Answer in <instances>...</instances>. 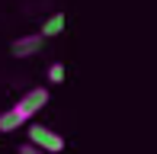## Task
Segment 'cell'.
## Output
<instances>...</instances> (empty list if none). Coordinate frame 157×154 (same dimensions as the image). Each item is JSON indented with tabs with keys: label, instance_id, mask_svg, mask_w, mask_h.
I'll return each instance as SVG.
<instances>
[{
	"label": "cell",
	"instance_id": "cell-1",
	"mask_svg": "<svg viewBox=\"0 0 157 154\" xmlns=\"http://www.w3.org/2000/svg\"><path fill=\"white\" fill-rule=\"evenodd\" d=\"M29 144L42 148L45 154H58V151H64V138L58 135V132H52L48 125H29Z\"/></svg>",
	"mask_w": 157,
	"mask_h": 154
},
{
	"label": "cell",
	"instance_id": "cell-2",
	"mask_svg": "<svg viewBox=\"0 0 157 154\" xmlns=\"http://www.w3.org/2000/svg\"><path fill=\"white\" fill-rule=\"evenodd\" d=\"M45 103H48V90H45V87H32V90H29V93H26V96H23V100H19L13 109H16L23 119H32L42 106H45Z\"/></svg>",
	"mask_w": 157,
	"mask_h": 154
},
{
	"label": "cell",
	"instance_id": "cell-3",
	"mask_svg": "<svg viewBox=\"0 0 157 154\" xmlns=\"http://www.w3.org/2000/svg\"><path fill=\"white\" fill-rule=\"evenodd\" d=\"M42 42H45V39H42L39 32L19 36V39H13V45H10V55H13V58H32V55H39Z\"/></svg>",
	"mask_w": 157,
	"mask_h": 154
},
{
	"label": "cell",
	"instance_id": "cell-4",
	"mask_svg": "<svg viewBox=\"0 0 157 154\" xmlns=\"http://www.w3.org/2000/svg\"><path fill=\"white\" fill-rule=\"evenodd\" d=\"M61 32H64V13H55V16H48L45 23H42L39 36L42 39H55V36H61Z\"/></svg>",
	"mask_w": 157,
	"mask_h": 154
},
{
	"label": "cell",
	"instance_id": "cell-5",
	"mask_svg": "<svg viewBox=\"0 0 157 154\" xmlns=\"http://www.w3.org/2000/svg\"><path fill=\"white\" fill-rule=\"evenodd\" d=\"M26 125V119L16 113V109H3L0 113V132H16V129H23Z\"/></svg>",
	"mask_w": 157,
	"mask_h": 154
},
{
	"label": "cell",
	"instance_id": "cell-6",
	"mask_svg": "<svg viewBox=\"0 0 157 154\" xmlns=\"http://www.w3.org/2000/svg\"><path fill=\"white\" fill-rule=\"evenodd\" d=\"M48 80H52V83H64V64L55 61V64L48 67Z\"/></svg>",
	"mask_w": 157,
	"mask_h": 154
},
{
	"label": "cell",
	"instance_id": "cell-7",
	"mask_svg": "<svg viewBox=\"0 0 157 154\" xmlns=\"http://www.w3.org/2000/svg\"><path fill=\"white\" fill-rule=\"evenodd\" d=\"M19 154H45V151L35 148V144H23V148H19Z\"/></svg>",
	"mask_w": 157,
	"mask_h": 154
}]
</instances>
